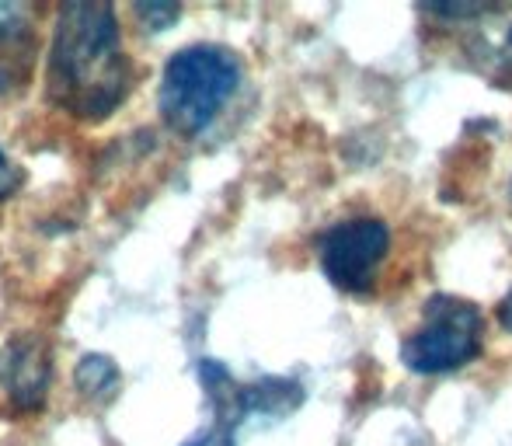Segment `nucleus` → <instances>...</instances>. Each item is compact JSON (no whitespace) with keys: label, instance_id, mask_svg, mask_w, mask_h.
Returning a JSON list of instances; mask_svg holds the SVG:
<instances>
[{"label":"nucleus","instance_id":"f257e3e1","mask_svg":"<svg viewBox=\"0 0 512 446\" xmlns=\"http://www.w3.org/2000/svg\"><path fill=\"white\" fill-rule=\"evenodd\" d=\"M115 7L105 0H67L56 11L46 91L77 119H105L129 95Z\"/></svg>","mask_w":512,"mask_h":446},{"label":"nucleus","instance_id":"f03ea898","mask_svg":"<svg viewBox=\"0 0 512 446\" xmlns=\"http://www.w3.org/2000/svg\"><path fill=\"white\" fill-rule=\"evenodd\" d=\"M241 84V63L223 46H185L168 60L157 91L161 119L178 136H199Z\"/></svg>","mask_w":512,"mask_h":446},{"label":"nucleus","instance_id":"7ed1b4c3","mask_svg":"<svg viewBox=\"0 0 512 446\" xmlns=\"http://www.w3.org/2000/svg\"><path fill=\"white\" fill-rule=\"evenodd\" d=\"M481 335L485 321L478 307L457 297H432L422 325L401 345V359L415 373H450L478 356Z\"/></svg>","mask_w":512,"mask_h":446},{"label":"nucleus","instance_id":"20e7f679","mask_svg":"<svg viewBox=\"0 0 512 446\" xmlns=\"http://www.w3.org/2000/svg\"><path fill=\"white\" fill-rule=\"evenodd\" d=\"M391 234L380 220L356 217L335 223L321 237V265L324 276L345 293H366L377 279V269L384 265Z\"/></svg>","mask_w":512,"mask_h":446},{"label":"nucleus","instance_id":"39448f33","mask_svg":"<svg viewBox=\"0 0 512 446\" xmlns=\"http://www.w3.org/2000/svg\"><path fill=\"white\" fill-rule=\"evenodd\" d=\"M425 11L467 28L464 46L471 63L499 88H512V4H443Z\"/></svg>","mask_w":512,"mask_h":446},{"label":"nucleus","instance_id":"423d86ee","mask_svg":"<svg viewBox=\"0 0 512 446\" xmlns=\"http://www.w3.org/2000/svg\"><path fill=\"white\" fill-rule=\"evenodd\" d=\"M53 377V352L39 335H14L0 352V384L18 412H39Z\"/></svg>","mask_w":512,"mask_h":446},{"label":"nucleus","instance_id":"0eeeda50","mask_svg":"<svg viewBox=\"0 0 512 446\" xmlns=\"http://www.w3.org/2000/svg\"><path fill=\"white\" fill-rule=\"evenodd\" d=\"M74 384H77V391H81L84 398H91V401H112L115 394H119L122 377H119V366H115L112 356L91 352V356H84L81 363H77Z\"/></svg>","mask_w":512,"mask_h":446},{"label":"nucleus","instance_id":"6e6552de","mask_svg":"<svg viewBox=\"0 0 512 446\" xmlns=\"http://www.w3.org/2000/svg\"><path fill=\"white\" fill-rule=\"evenodd\" d=\"M35 25L32 4H0V49H18L21 42L28 46Z\"/></svg>","mask_w":512,"mask_h":446},{"label":"nucleus","instance_id":"1a4fd4ad","mask_svg":"<svg viewBox=\"0 0 512 446\" xmlns=\"http://www.w3.org/2000/svg\"><path fill=\"white\" fill-rule=\"evenodd\" d=\"M136 18L143 21V25L150 28V32H164V28H171L178 21V14H182V7L178 4H150V0H143V4H133Z\"/></svg>","mask_w":512,"mask_h":446},{"label":"nucleus","instance_id":"9d476101","mask_svg":"<svg viewBox=\"0 0 512 446\" xmlns=\"http://www.w3.org/2000/svg\"><path fill=\"white\" fill-rule=\"evenodd\" d=\"M21 185V171L14 168L11 161H7V154L0 150V199H7L14 189Z\"/></svg>","mask_w":512,"mask_h":446},{"label":"nucleus","instance_id":"9b49d317","mask_svg":"<svg viewBox=\"0 0 512 446\" xmlns=\"http://www.w3.org/2000/svg\"><path fill=\"white\" fill-rule=\"evenodd\" d=\"M499 321H502V328L512 335V290L502 297V304H499Z\"/></svg>","mask_w":512,"mask_h":446}]
</instances>
